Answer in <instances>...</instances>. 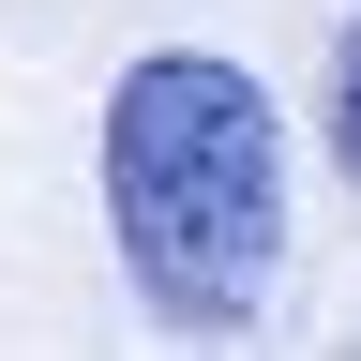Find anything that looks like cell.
<instances>
[{
  "instance_id": "7a4b0ae2",
  "label": "cell",
  "mask_w": 361,
  "mask_h": 361,
  "mask_svg": "<svg viewBox=\"0 0 361 361\" xmlns=\"http://www.w3.org/2000/svg\"><path fill=\"white\" fill-rule=\"evenodd\" d=\"M331 166L361 180V16H346V45H331Z\"/></svg>"
},
{
  "instance_id": "6da1fadb",
  "label": "cell",
  "mask_w": 361,
  "mask_h": 361,
  "mask_svg": "<svg viewBox=\"0 0 361 361\" xmlns=\"http://www.w3.org/2000/svg\"><path fill=\"white\" fill-rule=\"evenodd\" d=\"M106 211L151 316L180 331H241L271 256H286V135H271V90L211 45H151L106 90Z\"/></svg>"
}]
</instances>
